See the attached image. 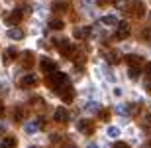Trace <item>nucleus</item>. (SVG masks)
I'll list each match as a JSON object with an SVG mask.
<instances>
[{"label":"nucleus","mask_w":151,"mask_h":148,"mask_svg":"<svg viewBox=\"0 0 151 148\" xmlns=\"http://www.w3.org/2000/svg\"><path fill=\"white\" fill-rule=\"evenodd\" d=\"M67 75L65 73H59V71H53V73L47 75V83L51 87H55V89H61L63 85H67Z\"/></svg>","instance_id":"1"},{"label":"nucleus","mask_w":151,"mask_h":148,"mask_svg":"<svg viewBox=\"0 0 151 148\" xmlns=\"http://www.w3.org/2000/svg\"><path fill=\"white\" fill-rule=\"evenodd\" d=\"M55 42H57V50L61 51L65 57H73L75 55V47L71 46L67 40H55Z\"/></svg>","instance_id":"2"},{"label":"nucleus","mask_w":151,"mask_h":148,"mask_svg":"<svg viewBox=\"0 0 151 148\" xmlns=\"http://www.w3.org/2000/svg\"><path fill=\"white\" fill-rule=\"evenodd\" d=\"M129 36V24L128 22H118L116 26V38L118 40H126Z\"/></svg>","instance_id":"3"},{"label":"nucleus","mask_w":151,"mask_h":148,"mask_svg":"<svg viewBox=\"0 0 151 148\" xmlns=\"http://www.w3.org/2000/svg\"><path fill=\"white\" fill-rule=\"evenodd\" d=\"M53 119H55L57 122H67V120H69V111H67L65 107L55 109V113H53Z\"/></svg>","instance_id":"4"},{"label":"nucleus","mask_w":151,"mask_h":148,"mask_svg":"<svg viewBox=\"0 0 151 148\" xmlns=\"http://www.w3.org/2000/svg\"><path fill=\"white\" fill-rule=\"evenodd\" d=\"M61 89H63V91H61V99H63L65 103H71V101L75 99V89L69 85V83H67L65 87H61Z\"/></svg>","instance_id":"5"},{"label":"nucleus","mask_w":151,"mask_h":148,"mask_svg":"<svg viewBox=\"0 0 151 148\" xmlns=\"http://www.w3.org/2000/svg\"><path fill=\"white\" fill-rule=\"evenodd\" d=\"M90 34H92V30H90L88 26H78V28L75 30V38H77V40H86Z\"/></svg>","instance_id":"6"},{"label":"nucleus","mask_w":151,"mask_h":148,"mask_svg":"<svg viewBox=\"0 0 151 148\" xmlns=\"http://www.w3.org/2000/svg\"><path fill=\"white\" fill-rule=\"evenodd\" d=\"M132 12H134L135 18H143V16H145V6H143V2L135 0L134 4H132Z\"/></svg>","instance_id":"7"},{"label":"nucleus","mask_w":151,"mask_h":148,"mask_svg":"<svg viewBox=\"0 0 151 148\" xmlns=\"http://www.w3.org/2000/svg\"><path fill=\"white\" fill-rule=\"evenodd\" d=\"M78 131L88 136V134H92V132H94V126H92V122H90V120H78Z\"/></svg>","instance_id":"8"},{"label":"nucleus","mask_w":151,"mask_h":148,"mask_svg":"<svg viewBox=\"0 0 151 148\" xmlns=\"http://www.w3.org/2000/svg\"><path fill=\"white\" fill-rule=\"evenodd\" d=\"M41 71H43V73H53V71H57V65H55V61H51V59H47V57H45L43 61H41Z\"/></svg>","instance_id":"9"},{"label":"nucleus","mask_w":151,"mask_h":148,"mask_svg":"<svg viewBox=\"0 0 151 148\" xmlns=\"http://www.w3.org/2000/svg\"><path fill=\"white\" fill-rule=\"evenodd\" d=\"M41 126H43V119H37L35 122H34V120H32V122H28V125L24 126V128H26V132L34 134V132H37L39 128H41Z\"/></svg>","instance_id":"10"},{"label":"nucleus","mask_w":151,"mask_h":148,"mask_svg":"<svg viewBox=\"0 0 151 148\" xmlns=\"http://www.w3.org/2000/svg\"><path fill=\"white\" fill-rule=\"evenodd\" d=\"M20 20H22V10H14L10 16L6 18V24H8V26H14V24H18Z\"/></svg>","instance_id":"11"},{"label":"nucleus","mask_w":151,"mask_h":148,"mask_svg":"<svg viewBox=\"0 0 151 148\" xmlns=\"http://www.w3.org/2000/svg\"><path fill=\"white\" fill-rule=\"evenodd\" d=\"M18 146V140L14 136H6L0 140V148H16Z\"/></svg>","instance_id":"12"},{"label":"nucleus","mask_w":151,"mask_h":148,"mask_svg":"<svg viewBox=\"0 0 151 148\" xmlns=\"http://www.w3.org/2000/svg\"><path fill=\"white\" fill-rule=\"evenodd\" d=\"M20 85L26 89V87H34V85H37V77L35 75H26L22 81H20Z\"/></svg>","instance_id":"13"},{"label":"nucleus","mask_w":151,"mask_h":148,"mask_svg":"<svg viewBox=\"0 0 151 148\" xmlns=\"http://www.w3.org/2000/svg\"><path fill=\"white\" fill-rule=\"evenodd\" d=\"M22 63H24V67H26V69L32 67V63H34V55H32V51H24V53H22Z\"/></svg>","instance_id":"14"},{"label":"nucleus","mask_w":151,"mask_h":148,"mask_svg":"<svg viewBox=\"0 0 151 148\" xmlns=\"http://www.w3.org/2000/svg\"><path fill=\"white\" fill-rule=\"evenodd\" d=\"M8 38H10V40H22L24 32L20 28H10V30H8Z\"/></svg>","instance_id":"15"},{"label":"nucleus","mask_w":151,"mask_h":148,"mask_svg":"<svg viewBox=\"0 0 151 148\" xmlns=\"http://www.w3.org/2000/svg\"><path fill=\"white\" fill-rule=\"evenodd\" d=\"M100 24H104V26H114V28H116V26H118V20H116V16L108 14V16L100 18Z\"/></svg>","instance_id":"16"},{"label":"nucleus","mask_w":151,"mask_h":148,"mask_svg":"<svg viewBox=\"0 0 151 148\" xmlns=\"http://www.w3.org/2000/svg\"><path fill=\"white\" fill-rule=\"evenodd\" d=\"M51 10H53V12H65V10H67V2H63V0H55V2L51 4Z\"/></svg>","instance_id":"17"},{"label":"nucleus","mask_w":151,"mask_h":148,"mask_svg":"<svg viewBox=\"0 0 151 148\" xmlns=\"http://www.w3.org/2000/svg\"><path fill=\"white\" fill-rule=\"evenodd\" d=\"M16 59V50L14 47H8V50L4 51V63H10Z\"/></svg>","instance_id":"18"},{"label":"nucleus","mask_w":151,"mask_h":148,"mask_svg":"<svg viewBox=\"0 0 151 148\" xmlns=\"http://www.w3.org/2000/svg\"><path fill=\"white\" fill-rule=\"evenodd\" d=\"M106 59H108L110 63H112V65H116V63H120V61H122V57H120V53H118V51H110Z\"/></svg>","instance_id":"19"},{"label":"nucleus","mask_w":151,"mask_h":148,"mask_svg":"<svg viewBox=\"0 0 151 148\" xmlns=\"http://www.w3.org/2000/svg\"><path fill=\"white\" fill-rule=\"evenodd\" d=\"M24 119H26V109L18 107L16 111H14V120H24Z\"/></svg>","instance_id":"20"},{"label":"nucleus","mask_w":151,"mask_h":148,"mask_svg":"<svg viewBox=\"0 0 151 148\" xmlns=\"http://www.w3.org/2000/svg\"><path fill=\"white\" fill-rule=\"evenodd\" d=\"M126 61H128L129 65H141V57H137V55H126Z\"/></svg>","instance_id":"21"},{"label":"nucleus","mask_w":151,"mask_h":148,"mask_svg":"<svg viewBox=\"0 0 151 148\" xmlns=\"http://www.w3.org/2000/svg\"><path fill=\"white\" fill-rule=\"evenodd\" d=\"M106 134H108L110 138H116V136H120V128H118V126H108Z\"/></svg>","instance_id":"22"},{"label":"nucleus","mask_w":151,"mask_h":148,"mask_svg":"<svg viewBox=\"0 0 151 148\" xmlns=\"http://www.w3.org/2000/svg\"><path fill=\"white\" fill-rule=\"evenodd\" d=\"M129 77L132 79H137L139 77V65H129Z\"/></svg>","instance_id":"23"},{"label":"nucleus","mask_w":151,"mask_h":148,"mask_svg":"<svg viewBox=\"0 0 151 148\" xmlns=\"http://www.w3.org/2000/svg\"><path fill=\"white\" fill-rule=\"evenodd\" d=\"M49 26H51L53 30H63V26H65V24H63V20H51Z\"/></svg>","instance_id":"24"},{"label":"nucleus","mask_w":151,"mask_h":148,"mask_svg":"<svg viewBox=\"0 0 151 148\" xmlns=\"http://www.w3.org/2000/svg\"><path fill=\"white\" fill-rule=\"evenodd\" d=\"M137 109H139V107H137L135 103H129V105H128V114H129V117H132V114H137Z\"/></svg>","instance_id":"25"},{"label":"nucleus","mask_w":151,"mask_h":148,"mask_svg":"<svg viewBox=\"0 0 151 148\" xmlns=\"http://www.w3.org/2000/svg\"><path fill=\"white\" fill-rule=\"evenodd\" d=\"M108 117H110V111H106V109H100V111H98V119L108 120Z\"/></svg>","instance_id":"26"},{"label":"nucleus","mask_w":151,"mask_h":148,"mask_svg":"<svg viewBox=\"0 0 151 148\" xmlns=\"http://www.w3.org/2000/svg\"><path fill=\"white\" fill-rule=\"evenodd\" d=\"M126 4H128V0H114V6L120 10H126Z\"/></svg>","instance_id":"27"},{"label":"nucleus","mask_w":151,"mask_h":148,"mask_svg":"<svg viewBox=\"0 0 151 148\" xmlns=\"http://www.w3.org/2000/svg\"><path fill=\"white\" fill-rule=\"evenodd\" d=\"M143 126H145V128H151V114H147L145 119H143Z\"/></svg>","instance_id":"28"},{"label":"nucleus","mask_w":151,"mask_h":148,"mask_svg":"<svg viewBox=\"0 0 151 148\" xmlns=\"http://www.w3.org/2000/svg\"><path fill=\"white\" fill-rule=\"evenodd\" d=\"M116 111H118L120 114H128V105H126V107H124V105H120V107H118Z\"/></svg>","instance_id":"29"},{"label":"nucleus","mask_w":151,"mask_h":148,"mask_svg":"<svg viewBox=\"0 0 151 148\" xmlns=\"http://www.w3.org/2000/svg\"><path fill=\"white\" fill-rule=\"evenodd\" d=\"M143 38H145V40H151V30H143Z\"/></svg>","instance_id":"30"},{"label":"nucleus","mask_w":151,"mask_h":148,"mask_svg":"<svg viewBox=\"0 0 151 148\" xmlns=\"http://www.w3.org/2000/svg\"><path fill=\"white\" fill-rule=\"evenodd\" d=\"M145 75L151 79V63H147V65H145Z\"/></svg>","instance_id":"31"},{"label":"nucleus","mask_w":151,"mask_h":148,"mask_svg":"<svg viewBox=\"0 0 151 148\" xmlns=\"http://www.w3.org/2000/svg\"><path fill=\"white\" fill-rule=\"evenodd\" d=\"M114 148H129V146L126 142H116V144H114Z\"/></svg>","instance_id":"32"},{"label":"nucleus","mask_w":151,"mask_h":148,"mask_svg":"<svg viewBox=\"0 0 151 148\" xmlns=\"http://www.w3.org/2000/svg\"><path fill=\"white\" fill-rule=\"evenodd\" d=\"M61 148H77V144H73V142H65Z\"/></svg>","instance_id":"33"},{"label":"nucleus","mask_w":151,"mask_h":148,"mask_svg":"<svg viewBox=\"0 0 151 148\" xmlns=\"http://www.w3.org/2000/svg\"><path fill=\"white\" fill-rule=\"evenodd\" d=\"M51 140H53V142H59V140H61V134H53Z\"/></svg>","instance_id":"34"},{"label":"nucleus","mask_w":151,"mask_h":148,"mask_svg":"<svg viewBox=\"0 0 151 148\" xmlns=\"http://www.w3.org/2000/svg\"><path fill=\"white\" fill-rule=\"evenodd\" d=\"M114 95H116V97H120V95H122V89H120V87H116V89H114Z\"/></svg>","instance_id":"35"},{"label":"nucleus","mask_w":151,"mask_h":148,"mask_svg":"<svg viewBox=\"0 0 151 148\" xmlns=\"http://www.w3.org/2000/svg\"><path fill=\"white\" fill-rule=\"evenodd\" d=\"M2 114H4V105L0 103V117H2Z\"/></svg>","instance_id":"36"},{"label":"nucleus","mask_w":151,"mask_h":148,"mask_svg":"<svg viewBox=\"0 0 151 148\" xmlns=\"http://www.w3.org/2000/svg\"><path fill=\"white\" fill-rule=\"evenodd\" d=\"M98 4H106V2H110V0H96Z\"/></svg>","instance_id":"37"},{"label":"nucleus","mask_w":151,"mask_h":148,"mask_svg":"<svg viewBox=\"0 0 151 148\" xmlns=\"http://www.w3.org/2000/svg\"><path fill=\"white\" fill-rule=\"evenodd\" d=\"M86 148H98V146H96V144H92V142H90V144H88V146H86Z\"/></svg>","instance_id":"38"},{"label":"nucleus","mask_w":151,"mask_h":148,"mask_svg":"<svg viewBox=\"0 0 151 148\" xmlns=\"http://www.w3.org/2000/svg\"><path fill=\"white\" fill-rule=\"evenodd\" d=\"M147 91L151 93V81H149V83H147Z\"/></svg>","instance_id":"39"},{"label":"nucleus","mask_w":151,"mask_h":148,"mask_svg":"<svg viewBox=\"0 0 151 148\" xmlns=\"http://www.w3.org/2000/svg\"><path fill=\"white\" fill-rule=\"evenodd\" d=\"M149 20H151V12H149Z\"/></svg>","instance_id":"40"},{"label":"nucleus","mask_w":151,"mask_h":148,"mask_svg":"<svg viewBox=\"0 0 151 148\" xmlns=\"http://www.w3.org/2000/svg\"><path fill=\"white\" fill-rule=\"evenodd\" d=\"M32 148H35V146H32Z\"/></svg>","instance_id":"41"}]
</instances>
